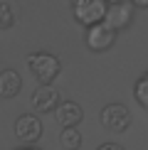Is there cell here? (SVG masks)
I'll use <instances>...</instances> for the list:
<instances>
[{
	"label": "cell",
	"mask_w": 148,
	"mask_h": 150,
	"mask_svg": "<svg viewBox=\"0 0 148 150\" xmlns=\"http://www.w3.org/2000/svg\"><path fill=\"white\" fill-rule=\"evenodd\" d=\"M59 106V91L49 86H37V91L32 93V108L35 113H49V111H57Z\"/></svg>",
	"instance_id": "52a82bcc"
},
{
	"label": "cell",
	"mask_w": 148,
	"mask_h": 150,
	"mask_svg": "<svg viewBox=\"0 0 148 150\" xmlns=\"http://www.w3.org/2000/svg\"><path fill=\"white\" fill-rule=\"evenodd\" d=\"M114 42H116V32L111 27H106L104 22L89 27L86 35H84V45L89 47L91 52H106V49L114 47Z\"/></svg>",
	"instance_id": "8992f818"
},
{
	"label": "cell",
	"mask_w": 148,
	"mask_h": 150,
	"mask_svg": "<svg viewBox=\"0 0 148 150\" xmlns=\"http://www.w3.org/2000/svg\"><path fill=\"white\" fill-rule=\"evenodd\" d=\"M59 143H62V148L64 150H79L82 148V133H79L77 128H62V133H59Z\"/></svg>",
	"instance_id": "30bf717a"
},
{
	"label": "cell",
	"mask_w": 148,
	"mask_h": 150,
	"mask_svg": "<svg viewBox=\"0 0 148 150\" xmlns=\"http://www.w3.org/2000/svg\"><path fill=\"white\" fill-rule=\"evenodd\" d=\"M54 116H57V123L62 128H77L84 118V111L77 101H59Z\"/></svg>",
	"instance_id": "ba28073f"
},
{
	"label": "cell",
	"mask_w": 148,
	"mask_h": 150,
	"mask_svg": "<svg viewBox=\"0 0 148 150\" xmlns=\"http://www.w3.org/2000/svg\"><path fill=\"white\" fill-rule=\"evenodd\" d=\"M72 3H74V0H72Z\"/></svg>",
	"instance_id": "2e32d148"
},
{
	"label": "cell",
	"mask_w": 148,
	"mask_h": 150,
	"mask_svg": "<svg viewBox=\"0 0 148 150\" xmlns=\"http://www.w3.org/2000/svg\"><path fill=\"white\" fill-rule=\"evenodd\" d=\"M27 67L32 71V76L40 81V86H49L62 71V62L49 52H35L27 57Z\"/></svg>",
	"instance_id": "6da1fadb"
},
{
	"label": "cell",
	"mask_w": 148,
	"mask_h": 150,
	"mask_svg": "<svg viewBox=\"0 0 148 150\" xmlns=\"http://www.w3.org/2000/svg\"><path fill=\"white\" fill-rule=\"evenodd\" d=\"M22 91V79L17 69H3L0 71V98H15Z\"/></svg>",
	"instance_id": "9c48e42d"
},
{
	"label": "cell",
	"mask_w": 148,
	"mask_h": 150,
	"mask_svg": "<svg viewBox=\"0 0 148 150\" xmlns=\"http://www.w3.org/2000/svg\"><path fill=\"white\" fill-rule=\"evenodd\" d=\"M133 96H136V101H138L141 108L148 111V74H143V76L136 79V84H133Z\"/></svg>",
	"instance_id": "8fae6325"
},
{
	"label": "cell",
	"mask_w": 148,
	"mask_h": 150,
	"mask_svg": "<svg viewBox=\"0 0 148 150\" xmlns=\"http://www.w3.org/2000/svg\"><path fill=\"white\" fill-rule=\"evenodd\" d=\"M15 135L20 138L25 145H35L42 138V121L37 113H20L15 121Z\"/></svg>",
	"instance_id": "5b68a950"
},
{
	"label": "cell",
	"mask_w": 148,
	"mask_h": 150,
	"mask_svg": "<svg viewBox=\"0 0 148 150\" xmlns=\"http://www.w3.org/2000/svg\"><path fill=\"white\" fill-rule=\"evenodd\" d=\"M99 121H101L104 128L114 130V133H123L131 126V111L123 103H106L99 113Z\"/></svg>",
	"instance_id": "3957f363"
},
{
	"label": "cell",
	"mask_w": 148,
	"mask_h": 150,
	"mask_svg": "<svg viewBox=\"0 0 148 150\" xmlns=\"http://www.w3.org/2000/svg\"><path fill=\"white\" fill-rule=\"evenodd\" d=\"M20 150H40V148H32V145H25V148H20Z\"/></svg>",
	"instance_id": "9a60e30c"
},
{
	"label": "cell",
	"mask_w": 148,
	"mask_h": 150,
	"mask_svg": "<svg viewBox=\"0 0 148 150\" xmlns=\"http://www.w3.org/2000/svg\"><path fill=\"white\" fill-rule=\"evenodd\" d=\"M131 22H133V5L128 0H109L104 25L111 27L114 32H119V30H126Z\"/></svg>",
	"instance_id": "277c9868"
},
{
	"label": "cell",
	"mask_w": 148,
	"mask_h": 150,
	"mask_svg": "<svg viewBox=\"0 0 148 150\" xmlns=\"http://www.w3.org/2000/svg\"><path fill=\"white\" fill-rule=\"evenodd\" d=\"M96 150H126V148L119 145V143H104V145H99Z\"/></svg>",
	"instance_id": "4fadbf2b"
},
{
	"label": "cell",
	"mask_w": 148,
	"mask_h": 150,
	"mask_svg": "<svg viewBox=\"0 0 148 150\" xmlns=\"http://www.w3.org/2000/svg\"><path fill=\"white\" fill-rule=\"evenodd\" d=\"M12 25H15V10L8 0H3L0 3V30H8Z\"/></svg>",
	"instance_id": "7c38bea8"
},
{
	"label": "cell",
	"mask_w": 148,
	"mask_h": 150,
	"mask_svg": "<svg viewBox=\"0 0 148 150\" xmlns=\"http://www.w3.org/2000/svg\"><path fill=\"white\" fill-rule=\"evenodd\" d=\"M128 3H131L133 8H141V10H146V8H148V0H128Z\"/></svg>",
	"instance_id": "5bb4252c"
},
{
	"label": "cell",
	"mask_w": 148,
	"mask_h": 150,
	"mask_svg": "<svg viewBox=\"0 0 148 150\" xmlns=\"http://www.w3.org/2000/svg\"><path fill=\"white\" fill-rule=\"evenodd\" d=\"M106 8H109V0H74L72 3V15L82 27L89 30L94 25L104 22Z\"/></svg>",
	"instance_id": "7a4b0ae2"
}]
</instances>
